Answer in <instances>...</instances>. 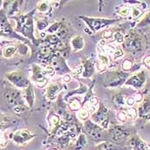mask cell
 I'll list each match as a JSON object with an SVG mask.
<instances>
[{"label": "cell", "mask_w": 150, "mask_h": 150, "mask_svg": "<svg viewBox=\"0 0 150 150\" xmlns=\"http://www.w3.org/2000/svg\"><path fill=\"white\" fill-rule=\"evenodd\" d=\"M82 21L86 23L89 29H91L92 33H96L99 30L107 28L108 26L115 24L117 20V19H109V18H95V17H88L86 16H79Z\"/></svg>", "instance_id": "cell-1"}, {"label": "cell", "mask_w": 150, "mask_h": 150, "mask_svg": "<svg viewBox=\"0 0 150 150\" xmlns=\"http://www.w3.org/2000/svg\"><path fill=\"white\" fill-rule=\"evenodd\" d=\"M4 100L9 105L13 107L14 111L16 112H21L24 110V107L22 105L23 101H21V94L16 89H7L3 93Z\"/></svg>", "instance_id": "cell-2"}, {"label": "cell", "mask_w": 150, "mask_h": 150, "mask_svg": "<svg viewBox=\"0 0 150 150\" xmlns=\"http://www.w3.org/2000/svg\"><path fill=\"white\" fill-rule=\"evenodd\" d=\"M123 49L126 52L136 53L139 52L143 49V41L141 37L137 35H130L125 38L123 43Z\"/></svg>", "instance_id": "cell-3"}, {"label": "cell", "mask_w": 150, "mask_h": 150, "mask_svg": "<svg viewBox=\"0 0 150 150\" xmlns=\"http://www.w3.org/2000/svg\"><path fill=\"white\" fill-rule=\"evenodd\" d=\"M108 109L103 104L100 105L99 109L91 115V120L95 124H99L100 126L102 129H107L109 126V121H108Z\"/></svg>", "instance_id": "cell-4"}, {"label": "cell", "mask_w": 150, "mask_h": 150, "mask_svg": "<svg viewBox=\"0 0 150 150\" xmlns=\"http://www.w3.org/2000/svg\"><path fill=\"white\" fill-rule=\"evenodd\" d=\"M84 129L88 135L93 140H101L104 137V129L90 119L84 122Z\"/></svg>", "instance_id": "cell-5"}, {"label": "cell", "mask_w": 150, "mask_h": 150, "mask_svg": "<svg viewBox=\"0 0 150 150\" xmlns=\"http://www.w3.org/2000/svg\"><path fill=\"white\" fill-rule=\"evenodd\" d=\"M51 64L52 66L55 69V72H57L58 75L64 76L71 71L64 60V57L62 56L58 52H56L54 57L51 60Z\"/></svg>", "instance_id": "cell-6"}, {"label": "cell", "mask_w": 150, "mask_h": 150, "mask_svg": "<svg viewBox=\"0 0 150 150\" xmlns=\"http://www.w3.org/2000/svg\"><path fill=\"white\" fill-rule=\"evenodd\" d=\"M17 28L25 35L31 37L34 33V22L32 16L28 15L21 16L17 20Z\"/></svg>", "instance_id": "cell-7"}, {"label": "cell", "mask_w": 150, "mask_h": 150, "mask_svg": "<svg viewBox=\"0 0 150 150\" xmlns=\"http://www.w3.org/2000/svg\"><path fill=\"white\" fill-rule=\"evenodd\" d=\"M6 78L18 88H27L29 86V81L25 76L17 71L7 74Z\"/></svg>", "instance_id": "cell-8"}, {"label": "cell", "mask_w": 150, "mask_h": 150, "mask_svg": "<svg viewBox=\"0 0 150 150\" xmlns=\"http://www.w3.org/2000/svg\"><path fill=\"white\" fill-rule=\"evenodd\" d=\"M146 79H147L146 73L144 70H142L138 73L131 76L129 79H127L125 82V85L131 86L136 89H141L145 84Z\"/></svg>", "instance_id": "cell-9"}, {"label": "cell", "mask_w": 150, "mask_h": 150, "mask_svg": "<svg viewBox=\"0 0 150 150\" xmlns=\"http://www.w3.org/2000/svg\"><path fill=\"white\" fill-rule=\"evenodd\" d=\"M112 138L115 142H123L129 136V129L124 126H114L111 129Z\"/></svg>", "instance_id": "cell-10"}, {"label": "cell", "mask_w": 150, "mask_h": 150, "mask_svg": "<svg viewBox=\"0 0 150 150\" xmlns=\"http://www.w3.org/2000/svg\"><path fill=\"white\" fill-rule=\"evenodd\" d=\"M34 137V135L27 129H21L16 131L13 136V141L16 144H23Z\"/></svg>", "instance_id": "cell-11"}, {"label": "cell", "mask_w": 150, "mask_h": 150, "mask_svg": "<svg viewBox=\"0 0 150 150\" xmlns=\"http://www.w3.org/2000/svg\"><path fill=\"white\" fill-rule=\"evenodd\" d=\"M33 72H34V75H33V77H34V80L35 82L40 85V87L44 86L47 81V79L46 77V72L44 69H42L40 66L38 65H34L33 66Z\"/></svg>", "instance_id": "cell-12"}, {"label": "cell", "mask_w": 150, "mask_h": 150, "mask_svg": "<svg viewBox=\"0 0 150 150\" xmlns=\"http://www.w3.org/2000/svg\"><path fill=\"white\" fill-rule=\"evenodd\" d=\"M81 65L83 68V71L81 76L84 78H90L95 70V64L90 59H83L81 61Z\"/></svg>", "instance_id": "cell-13"}, {"label": "cell", "mask_w": 150, "mask_h": 150, "mask_svg": "<svg viewBox=\"0 0 150 150\" xmlns=\"http://www.w3.org/2000/svg\"><path fill=\"white\" fill-rule=\"evenodd\" d=\"M64 88L63 83L60 82H52L48 85L46 88V97L49 100H54L58 93Z\"/></svg>", "instance_id": "cell-14"}, {"label": "cell", "mask_w": 150, "mask_h": 150, "mask_svg": "<svg viewBox=\"0 0 150 150\" xmlns=\"http://www.w3.org/2000/svg\"><path fill=\"white\" fill-rule=\"evenodd\" d=\"M137 112L140 117L150 118V100L149 98H146L142 100Z\"/></svg>", "instance_id": "cell-15"}, {"label": "cell", "mask_w": 150, "mask_h": 150, "mask_svg": "<svg viewBox=\"0 0 150 150\" xmlns=\"http://www.w3.org/2000/svg\"><path fill=\"white\" fill-rule=\"evenodd\" d=\"M70 46H71V48L73 49L74 52L81 51L85 46V40H84L83 37H81V35L74 36L70 40Z\"/></svg>", "instance_id": "cell-16"}, {"label": "cell", "mask_w": 150, "mask_h": 150, "mask_svg": "<svg viewBox=\"0 0 150 150\" xmlns=\"http://www.w3.org/2000/svg\"><path fill=\"white\" fill-rule=\"evenodd\" d=\"M24 97L28 102V105L32 107L33 105L35 103V92L32 88V87L29 85L27 88H25V92H24Z\"/></svg>", "instance_id": "cell-17"}, {"label": "cell", "mask_w": 150, "mask_h": 150, "mask_svg": "<svg viewBox=\"0 0 150 150\" xmlns=\"http://www.w3.org/2000/svg\"><path fill=\"white\" fill-rule=\"evenodd\" d=\"M51 9H52L51 2L48 1H40L37 4V10L40 13H48L51 11Z\"/></svg>", "instance_id": "cell-18"}, {"label": "cell", "mask_w": 150, "mask_h": 150, "mask_svg": "<svg viewBox=\"0 0 150 150\" xmlns=\"http://www.w3.org/2000/svg\"><path fill=\"white\" fill-rule=\"evenodd\" d=\"M45 42L51 46L56 47L61 42V40L57 35H48L45 38Z\"/></svg>", "instance_id": "cell-19"}, {"label": "cell", "mask_w": 150, "mask_h": 150, "mask_svg": "<svg viewBox=\"0 0 150 150\" xmlns=\"http://www.w3.org/2000/svg\"><path fill=\"white\" fill-rule=\"evenodd\" d=\"M62 28H63V23L62 22H55L47 28V32L49 33V35H55L56 33L58 34V31Z\"/></svg>", "instance_id": "cell-20"}, {"label": "cell", "mask_w": 150, "mask_h": 150, "mask_svg": "<svg viewBox=\"0 0 150 150\" xmlns=\"http://www.w3.org/2000/svg\"><path fill=\"white\" fill-rule=\"evenodd\" d=\"M16 50H17V48H16V46H9L4 47V50H3L4 57L6 58H11L12 56L15 54V52H16Z\"/></svg>", "instance_id": "cell-21"}, {"label": "cell", "mask_w": 150, "mask_h": 150, "mask_svg": "<svg viewBox=\"0 0 150 150\" xmlns=\"http://www.w3.org/2000/svg\"><path fill=\"white\" fill-rule=\"evenodd\" d=\"M82 105H83L81 104V101L78 99H76V98L70 100L69 102V107L70 108V110H72V111H77L78 112L82 107Z\"/></svg>", "instance_id": "cell-22"}, {"label": "cell", "mask_w": 150, "mask_h": 150, "mask_svg": "<svg viewBox=\"0 0 150 150\" xmlns=\"http://www.w3.org/2000/svg\"><path fill=\"white\" fill-rule=\"evenodd\" d=\"M131 9L132 7L131 6H129V5H125V6H121V7H118L117 9L118 15L122 16H129V15H131Z\"/></svg>", "instance_id": "cell-23"}, {"label": "cell", "mask_w": 150, "mask_h": 150, "mask_svg": "<svg viewBox=\"0 0 150 150\" xmlns=\"http://www.w3.org/2000/svg\"><path fill=\"white\" fill-rule=\"evenodd\" d=\"M91 115L90 114V112H89V111L88 110H87L85 107H81V109L77 112V116H78V117L82 120V121H87L88 120V118L89 117V116Z\"/></svg>", "instance_id": "cell-24"}, {"label": "cell", "mask_w": 150, "mask_h": 150, "mask_svg": "<svg viewBox=\"0 0 150 150\" xmlns=\"http://www.w3.org/2000/svg\"><path fill=\"white\" fill-rule=\"evenodd\" d=\"M147 26H150V11L147 13L141 19V21L137 23L138 28H143V27H147Z\"/></svg>", "instance_id": "cell-25"}, {"label": "cell", "mask_w": 150, "mask_h": 150, "mask_svg": "<svg viewBox=\"0 0 150 150\" xmlns=\"http://www.w3.org/2000/svg\"><path fill=\"white\" fill-rule=\"evenodd\" d=\"M113 102L118 106H123L124 105L126 104V100L123 94H117L113 98Z\"/></svg>", "instance_id": "cell-26"}, {"label": "cell", "mask_w": 150, "mask_h": 150, "mask_svg": "<svg viewBox=\"0 0 150 150\" xmlns=\"http://www.w3.org/2000/svg\"><path fill=\"white\" fill-rule=\"evenodd\" d=\"M126 114H127V117H129V118L131 119H135L137 118V117L138 116V112L136 108L134 107H129L128 109H126L125 111Z\"/></svg>", "instance_id": "cell-27"}, {"label": "cell", "mask_w": 150, "mask_h": 150, "mask_svg": "<svg viewBox=\"0 0 150 150\" xmlns=\"http://www.w3.org/2000/svg\"><path fill=\"white\" fill-rule=\"evenodd\" d=\"M121 67L125 71H129L133 68V63L129 59H125L121 64Z\"/></svg>", "instance_id": "cell-28"}, {"label": "cell", "mask_w": 150, "mask_h": 150, "mask_svg": "<svg viewBox=\"0 0 150 150\" xmlns=\"http://www.w3.org/2000/svg\"><path fill=\"white\" fill-rule=\"evenodd\" d=\"M98 58H99V62L102 63L105 65H108L109 63H110V58H109V56L107 54H105V53H99L98 55Z\"/></svg>", "instance_id": "cell-29"}, {"label": "cell", "mask_w": 150, "mask_h": 150, "mask_svg": "<svg viewBox=\"0 0 150 150\" xmlns=\"http://www.w3.org/2000/svg\"><path fill=\"white\" fill-rule=\"evenodd\" d=\"M142 15V10L139 7H137V6H133L132 7V9H131V16H132L133 19L138 18Z\"/></svg>", "instance_id": "cell-30"}, {"label": "cell", "mask_w": 150, "mask_h": 150, "mask_svg": "<svg viewBox=\"0 0 150 150\" xmlns=\"http://www.w3.org/2000/svg\"><path fill=\"white\" fill-rule=\"evenodd\" d=\"M49 122L52 126H57L60 122V117L57 114H52L49 117Z\"/></svg>", "instance_id": "cell-31"}, {"label": "cell", "mask_w": 150, "mask_h": 150, "mask_svg": "<svg viewBox=\"0 0 150 150\" xmlns=\"http://www.w3.org/2000/svg\"><path fill=\"white\" fill-rule=\"evenodd\" d=\"M113 40L119 44H123L125 41V35L120 32H115L113 34Z\"/></svg>", "instance_id": "cell-32"}, {"label": "cell", "mask_w": 150, "mask_h": 150, "mask_svg": "<svg viewBox=\"0 0 150 150\" xmlns=\"http://www.w3.org/2000/svg\"><path fill=\"white\" fill-rule=\"evenodd\" d=\"M124 56V51L121 49V48H118V47H116L115 51L112 54V57H113V59L114 60H117V59H119L120 58H122Z\"/></svg>", "instance_id": "cell-33"}, {"label": "cell", "mask_w": 150, "mask_h": 150, "mask_svg": "<svg viewBox=\"0 0 150 150\" xmlns=\"http://www.w3.org/2000/svg\"><path fill=\"white\" fill-rule=\"evenodd\" d=\"M117 117L120 122H125L127 118V114L125 111H119L117 114Z\"/></svg>", "instance_id": "cell-34"}, {"label": "cell", "mask_w": 150, "mask_h": 150, "mask_svg": "<svg viewBox=\"0 0 150 150\" xmlns=\"http://www.w3.org/2000/svg\"><path fill=\"white\" fill-rule=\"evenodd\" d=\"M47 26H48V23L46 22V21H44V20H39V21H37V28L40 30L46 29Z\"/></svg>", "instance_id": "cell-35"}, {"label": "cell", "mask_w": 150, "mask_h": 150, "mask_svg": "<svg viewBox=\"0 0 150 150\" xmlns=\"http://www.w3.org/2000/svg\"><path fill=\"white\" fill-rule=\"evenodd\" d=\"M102 37L105 40H110V39L113 38V33H112V29H105L103 32Z\"/></svg>", "instance_id": "cell-36"}, {"label": "cell", "mask_w": 150, "mask_h": 150, "mask_svg": "<svg viewBox=\"0 0 150 150\" xmlns=\"http://www.w3.org/2000/svg\"><path fill=\"white\" fill-rule=\"evenodd\" d=\"M106 65H105V64H103L102 63H100V62H97V64H96V69H97V70L99 71V72H103V71H105V69H106Z\"/></svg>", "instance_id": "cell-37"}, {"label": "cell", "mask_w": 150, "mask_h": 150, "mask_svg": "<svg viewBox=\"0 0 150 150\" xmlns=\"http://www.w3.org/2000/svg\"><path fill=\"white\" fill-rule=\"evenodd\" d=\"M135 104H136V100H135V99L133 97H129V98H127V100H126V105H127L128 106L132 107Z\"/></svg>", "instance_id": "cell-38"}, {"label": "cell", "mask_w": 150, "mask_h": 150, "mask_svg": "<svg viewBox=\"0 0 150 150\" xmlns=\"http://www.w3.org/2000/svg\"><path fill=\"white\" fill-rule=\"evenodd\" d=\"M133 98L135 99V100H136V102H139V101H142V93H136L134 96H133Z\"/></svg>", "instance_id": "cell-39"}, {"label": "cell", "mask_w": 150, "mask_h": 150, "mask_svg": "<svg viewBox=\"0 0 150 150\" xmlns=\"http://www.w3.org/2000/svg\"><path fill=\"white\" fill-rule=\"evenodd\" d=\"M143 63H144V64L147 66V67H149L150 68V56H147L146 58L143 59Z\"/></svg>", "instance_id": "cell-40"}, {"label": "cell", "mask_w": 150, "mask_h": 150, "mask_svg": "<svg viewBox=\"0 0 150 150\" xmlns=\"http://www.w3.org/2000/svg\"><path fill=\"white\" fill-rule=\"evenodd\" d=\"M63 80H64V82H69V81H70V80H71V77H70V76L69 75H64V76H63Z\"/></svg>", "instance_id": "cell-41"}, {"label": "cell", "mask_w": 150, "mask_h": 150, "mask_svg": "<svg viewBox=\"0 0 150 150\" xmlns=\"http://www.w3.org/2000/svg\"><path fill=\"white\" fill-rule=\"evenodd\" d=\"M5 142H6V141L4 138V136L3 135H0V144H2V143L5 144Z\"/></svg>", "instance_id": "cell-42"}, {"label": "cell", "mask_w": 150, "mask_h": 150, "mask_svg": "<svg viewBox=\"0 0 150 150\" xmlns=\"http://www.w3.org/2000/svg\"><path fill=\"white\" fill-rule=\"evenodd\" d=\"M146 150H150V146H149V145H148V146H147V149H146Z\"/></svg>", "instance_id": "cell-43"}, {"label": "cell", "mask_w": 150, "mask_h": 150, "mask_svg": "<svg viewBox=\"0 0 150 150\" xmlns=\"http://www.w3.org/2000/svg\"><path fill=\"white\" fill-rule=\"evenodd\" d=\"M50 150H57V149H50Z\"/></svg>", "instance_id": "cell-44"}]
</instances>
